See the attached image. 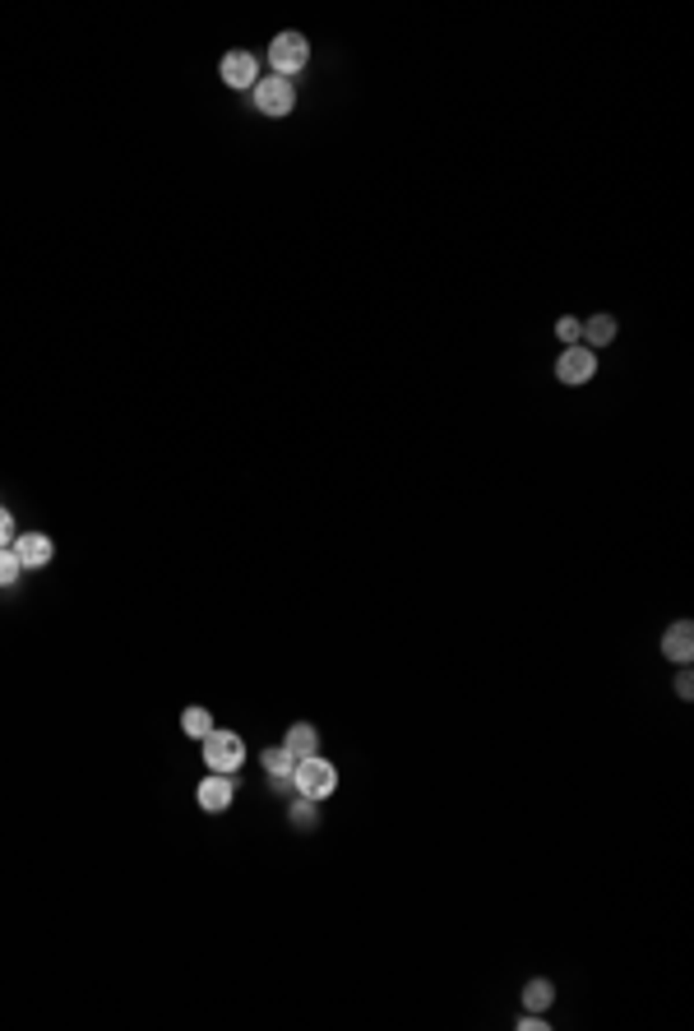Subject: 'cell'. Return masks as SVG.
<instances>
[{
  "label": "cell",
  "mask_w": 694,
  "mask_h": 1031,
  "mask_svg": "<svg viewBox=\"0 0 694 1031\" xmlns=\"http://www.w3.org/2000/svg\"><path fill=\"white\" fill-rule=\"evenodd\" d=\"M579 333H584V329H579V320H561V324H555V338L570 342V347L579 342Z\"/></svg>",
  "instance_id": "obj_17"
},
{
  "label": "cell",
  "mask_w": 694,
  "mask_h": 1031,
  "mask_svg": "<svg viewBox=\"0 0 694 1031\" xmlns=\"http://www.w3.org/2000/svg\"><path fill=\"white\" fill-rule=\"evenodd\" d=\"M523 1004H528L532 1013H542V1008L551 1004V981H528V990H523Z\"/></svg>",
  "instance_id": "obj_15"
},
{
  "label": "cell",
  "mask_w": 694,
  "mask_h": 1031,
  "mask_svg": "<svg viewBox=\"0 0 694 1031\" xmlns=\"http://www.w3.org/2000/svg\"><path fill=\"white\" fill-rule=\"evenodd\" d=\"M676 694H680V699H689V694H694V676H689V671H680V680H676Z\"/></svg>",
  "instance_id": "obj_19"
},
{
  "label": "cell",
  "mask_w": 694,
  "mask_h": 1031,
  "mask_svg": "<svg viewBox=\"0 0 694 1031\" xmlns=\"http://www.w3.org/2000/svg\"><path fill=\"white\" fill-rule=\"evenodd\" d=\"M584 333H588V342H593V347H606V342L615 338V320H611V315H593Z\"/></svg>",
  "instance_id": "obj_13"
},
{
  "label": "cell",
  "mask_w": 694,
  "mask_h": 1031,
  "mask_svg": "<svg viewBox=\"0 0 694 1031\" xmlns=\"http://www.w3.org/2000/svg\"><path fill=\"white\" fill-rule=\"evenodd\" d=\"M10 551H15L19 569H42V564H51V537H42V532H24V537H15V542H10Z\"/></svg>",
  "instance_id": "obj_7"
},
{
  "label": "cell",
  "mask_w": 694,
  "mask_h": 1031,
  "mask_svg": "<svg viewBox=\"0 0 694 1031\" xmlns=\"http://www.w3.org/2000/svg\"><path fill=\"white\" fill-rule=\"evenodd\" d=\"M292 828H315V800L310 795L292 800Z\"/></svg>",
  "instance_id": "obj_14"
},
{
  "label": "cell",
  "mask_w": 694,
  "mask_h": 1031,
  "mask_svg": "<svg viewBox=\"0 0 694 1031\" xmlns=\"http://www.w3.org/2000/svg\"><path fill=\"white\" fill-rule=\"evenodd\" d=\"M218 75H223L227 89H255L259 84V60L250 51H227L223 65H218Z\"/></svg>",
  "instance_id": "obj_5"
},
{
  "label": "cell",
  "mask_w": 694,
  "mask_h": 1031,
  "mask_svg": "<svg viewBox=\"0 0 694 1031\" xmlns=\"http://www.w3.org/2000/svg\"><path fill=\"white\" fill-rule=\"evenodd\" d=\"M333 791H338V773H333V763H329V759L310 754V759H301V763H297V795L324 800V795H333Z\"/></svg>",
  "instance_id": "obj_3"
},
{
  "label": "cell",
  "mask_w": 694,
  "mask_h": 1031,
  "mask_svg": "<svg viewBox=\"0 0 694 1031\" xmlns=\"http://www.w3.org/2000/svg\"><path fill=\"white\" fill-rule=\"evenodd\" d=\"M264 768H268V777H297V759L278 745V750H264Z\"/></svg>",
  "instance_id": "obj_12"
},
{
  "label": "cell",
  "mask_w": 694,
  "mask_h": 1031,
  "mask_svg": "<svg viewBox=\"0 0 694 1031\" xmlns=\"http://www.w3.org/2000/svg\"><path fill=\"white\" fill-rule=\"evenodd\" d=\"M593 371H597L593 347H570L561 361H555V375H561L565 384H588V380H593Z\"/></svg>",
  "instance_id": "obj_6"
},
{
  "label": "cell",
  "mask_w": 694,
  "mask_h": 1031,
  "mask_svg": "<svg viewBox=\"0 0 694 1031\" xmlns=\"http://www.w3.org/2000/svg\"><path fill=\"white\" fill-rule=\"evenodd\" d=\"M283 750H288L297 763H301V759H310V754H320V735H315V726H310V721H297V726L288 731Z\"/></svg>",
  "instance_id": "obj_10"
},
{
  "label": "cell",
  "mask_w": 694,
  "mask_h": 1031,
  "mask_svg": "<svg viewBox=\"0 0 694 1031\" xmlns=\"http://www.w3.org/2000/svg\"><path fill=\"white\" fill-rule=\"evenodd\" d=\"M204 763H208V773H223V777H232L241 763H246V745H241V735L237 731H208L204 735Z\"/></svg>",
  "instance_id": "obj_1"
},
{
  "label": "cell",
  "mask_w": 694,
  "mask_h": 1031,
  "mask_svg": "<svg viewBox=\"0 0 694 1031\" xmlns=\"http://www.w3.org/2000/svg\"><path fill=\"white\" fill-rule=\"evenodd\" d=\"M195 795H199V809H204V815H223V809L232 805V777H223V773L204 777Z\"/></svg>",
  "instance_id": "obj_8"
},
{
  "label": "cell",
  "mask_w": 694,
  "mask_h": 1031,
  "mask_svg": "<svg viewBox=\"0 0 694 1031\" xmlns=\"http://www.w3.org/2000/svg\"><path fill=\"white\" fill-rule=\"evenodd\" d=\"M292 107H297V89H292V79L268 75V79H259V84H255V111H264V116H288Z\"/></svg>",
  "instance_id": "obj_4"
},
{
  "label": "cell",
  "mask_w": 694,
  "mask_h": 1031,
  "mask_svg": "<svg viewBox=\"0 0 694 1031\" xmlns=\"http://www.w3.org/2000/svg\"><path fill=\"white\" fill-rule=\"evenodd\" d=\"M10 542H15V519H10V509L0 504V551H5Z\"/></svg>",
  "instance_id": "obj_18"
},
{
  "label": "cell",
  "mask_w": 694,
  "mask_h": 1031,
  "mask_svg": "<svg viewBox=\"0 0 694 1031\" xmlns=\"http://www.w3.org/2000/svg\"><path fill=\"white\" fill-rule=\"evenodd\" d=\"M519 1026H523V1031H542V1026H546V1022H542V1017H532V1013H528V1017H519Z\"/></svg>",
  "instance_id": "obj_20"
},
{
  "label": "cell",
  "mask_w": 694,
  "mask_h": 1031,
  "mask_svg": "<svg viewBox=\"0 0 694 1031\" xmlns=\"http://www.w3.org/2000/svg\"><path fill=\"white\" fill-rule=\"evenodd\" d=\"M181 731L190 735V741H204V735L214 731V717H208V708H185V712H181Z\"/></svg>",
  "instance_id": "obj_11"
},
{
  "label": "cell",
  "mask_w": 694,
  "mask_h": 1031,
  "mask_svg": "<svg viewBox=\"0 0 694 1031\" xmlns=\"http://www.w3.org/2000/svg\"><path fill=\"white\" fill-rule=\"evenodd\" d=\"M306 60H310V42H306L301 33H278V37L268 42V65L278 69V79L301 75Z\"/></svg>",
  "instance_id": "obj_2"
},
{
  "label": "cell",
  "mask_w": 694,
  "mask_h": 1031,
  "mask_svg": "<svg viewBox=\"0 0 694 1031\" xmlns=\"http://www.w3.org/2000/svg\"><path fill=\"white\" fill-rule=\"evenodd\" d=\"M662 652H667L671 661H689V657H694V625H689V620L671 625V629L662 634Z\"/></svg>",
  "instance_id": "obj_9"
},
{
  "label": "cell",
  "mask_w": 694,
  "mask_h": 1031,
  "mask_svg": "<svg viewBox=\"0 0 694 1031\" xmlns=\"http://www.w3.org/2000/svg\"><path fill=\"white\" fill-rule=\"evenodd\" d=\"M15 578H19V560H15V551L5 546V551H0V587H10Z\"/></svg>",
  "instance_id": "obj_16"
}]
</instances>
